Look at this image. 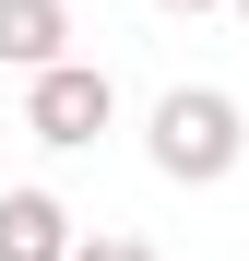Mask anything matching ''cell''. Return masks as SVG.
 Segmentation results:
<instances>
[{
	"label": "cell",
	"mask_w": 249,
	"mask_h": 261,
	"mask_svg": "<svg viewBox=\"0 0 249 261\" xmlns=\"http://www.w3.org/2000/svg\"><path fill=\"white\" fill-rule=\"evenodd\" d=\"M143 154H154L178 190H214V178H237V154H249V119H237V95H226V83H178V95H154Z\"/></svg>",
	"instance_id": "6da1fadb"
},
{
	"label": "cell",
	"mask_w": 249,
	"mask_h": 261,
	"mask_svg": "<svg viewBox=\"0 0 249 261\" xmlns=\"http://www.w3.org/2000/svg\"><path fill=\"white\" fill-rule=\"evenodd\" d=\"M107 119H119V83H107L95 60H60V71H36V83H24V130H36L48 154H83Z\"/></svg>",
	"instance_id": "7a4b0ae2"
},
{
	"label": "cell",
	"mask_w": 249,
	"mask_h": 261,
	"mask_svg": "<svg viewBox=\"0 0 249 261\" xmlns=\"http://www.w3.org/2000/svg\"><path fill=\"white\" fill-rule=\"evenodd\" d=\"M71 60V0H0V71H60Z\"/></svg>",
	"instance_id": "3957f363"
},
{
	"label": "cell",
	"mask_w": 249,
	"mask_h": 261,
	"mask_svg": "<svg viewBox=\"0 0 249 261\" xmlns=\"http://www.w3.org/2000/svg\"><path fill=\"white\" fill-rule=\"evenodd\" d=\"M71 202L60 190H0V261H71Z\"/></svg>",
	"instance_id": "277c9868"
},
{
	"label": "cell",
	"mask_w": 249,
	"mask_h": 261,
	"mask_svg": "<svg viewBox=\"0 0 249 261\" xmlns=\"http://www.w3.org/2000/svg\"><path fill=\"white\" fill-rule=\"evenodd\" d=\"M71 261H154L143 238H119V226H95V238H71Z\"/></svg>",
	"instance_id": "5b68a950"
},
{
	"label": "cell",
	"mask_w": 249,
	"mask_h": 261,
	"mask_svg": "<svg viewBox=\"0 0 249 261\" xmlns=\"http://www.w3.org/2000/svg\"><path fill=\"white\" fill-rule=\"evenodd\" d=\"M154 12H178V24H190V12H226V0H154Z\"/></svg>",
	"instance_id": "8992f818"
},
{
	"label": "cell",
	"mask_w": 249,
	"mask_h": 261,
	"mask_svg": "<svg viewBox=\"0 0 249 261\" xmlns=\"http://www.w3.org/2000/svg\"><path fill=\"white\" fill-rule=\"evenodd\" d=\"M226 12H249V0H226Z\"/></svg>",
	"instance_id": "52a82bcc"
}]
</instances>
